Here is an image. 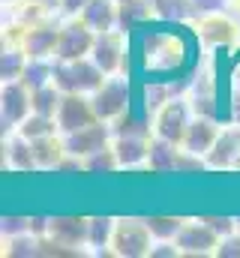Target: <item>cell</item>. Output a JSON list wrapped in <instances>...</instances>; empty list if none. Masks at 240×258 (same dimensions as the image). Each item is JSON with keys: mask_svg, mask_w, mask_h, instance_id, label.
I'll list each match as a JSON object with an SVG mask.
<instances>
[{"mask_svg": "<svg viewBox=\"0 0 240 258\" xmlns=\"http://www.w3.org/2000/svg\"><path fill=\"white\" fill-rule=\"evenodd\" d=\"M108 75L93 63V57L78 60H54V84L63 93H84L90 96Z\"/></svg>", "mask_w": 240, "mask_h": 258, "instance_id": "obj_1", "label": "cell"}, {"mask_svg": "<svg viewBox=\"0 0 240 258\" xmlns=\"http://www.w3.org/2000/svg\"><path fill=\"white\" fill-rule=\"evenodd\" d=\"M90 102H93V111L99 120H108L114 123L120 114H126L132 108V90H129V78H120V75H108L93 93H90Z\"/></svg>", "mask_w": 240, "mask_h": 258, "instance_id": "obj_2", "label": "cell"}, {"mask_svg": "<svg viewBox=\"0 0 240 258\" xmlns=\"http://www.w3.org/2000/svg\"><path fill=\"white\" fill-rule=\"evenodd\" d=\"M153 234L144 219H117L114 237H111V252L120 258H141L150 255Z\"/></svg>", "mask_w": 240, "mask_h": 258, "instance_id": "obj_3", "label": "cell"}, {"mask_svg": "<svg viewBox=\"0 0 240 258\" xmlns=\"http://www.w3.org/2000/svg\"><path fill=\"white\" fill-rule=\"evenodd\" d=\"M96 42V30H90L81 18H72L60 27V39H57V51L54 60H78V57H90Z\"/></svg>", "mask_w": 240, "mask_h": 258, "instance_id": "obj_4", "label": "cell"}, {"mask_svg": "<svg viewBox=\"0 0 240 258\" xmlns=\"http://www.w3.org/2000/svg\"><path fill=\"white\" fill-rule=\"evenodd\" d=\"M192 123V108L186 99H165V105L153 117V132L159 138H168L174 144H183V135Z\"/></svg>", "mask_w": 240, "mask_h": 258, "instance_id": "obj_5", "label": "cell"}, {"mask_svg": "<svg viewBox=\"0 0 240 258\" xmlns=\"http://www.w3.org/2000/svg\"><path fill=\"white\" fill-rule=\"evenodd\" d=\"M111 138H114L111 123H108V120H96V123H90V126L75 129V132L63 135V147H66V153H72V156L84 159V156H90V153H96V150L108 147V144H111Z\"/></svg>", "mask_w": 240, "mask_h": 258, "instance_id": "obj_6", "label": "cell"}, {"mask_svg": "<svg viewBox=\"0 0 240 258\" xmlns=\"http://www.w3.org/2000/svg\"><path fill=\"white\" fill-rule=\"evenodd\" d=\"M30 87L18 78V81H3L0 90V117H3V129H18L21 120L30 114Z\"/></svg>", "mask_w": 240, "mask_h": 258, "instance_id": "obj_7", "label": "cell"}, {"mask_svg": "<svg viewBox=\"0 0 240 258\" xmlns=\"http://www.w3.org/2000/svg\"><path fill=\"white\" fill-rule=\"evenodd\" d=\"M96 111H93V102L90 96L84 93H63V102L57 108V126H60V135H69L75 129H84L90 123H96Z\"/></svg>", "mask_w": 240, "mask_h": 258, "instance_id": "obj_8", "label": "cell"}, {"mask_svg": "<svg viewBox=\"0 0 240 258\" xmlns=\"http://www.w3.org/2000/svg\"><path fill=\"white\" fill-rule=\"evenodd\" d=\"M219 243V234L198 216V219H186L177 234V246L183 255H213Z\"/></svg>", "mask_w": 240, "mask_h": 258, "instance_id": "obj_9", "label": "cell"}, {"mask_svg": "<svg viewBox=\"0 0 240 258\" xmlns=\"http://www.w3.org/2000/svg\"><path fill=\"white\" fill-rule=\"evenodd\" d=\"M57 246L78 252L87 246V216H48V234Z\"/></svg>", "mask_w": 240, "mask_h": 258, "instance_id": "obj_10", "label": "cell"}, {"mask_svg": "<svg viewBox=\"0 0 240 258\" xmlns=\"http://www.w3.org/2000/svg\"><path fill=\"white\" fill-rule=\"evenodd\" d=\"M123 30H102V33H96V42H93V51H90V57H93V63L99 66L105 75H114L120 66H123Z\"/></svg>", "mask_w": 240, "mask_h": 258, "instance_id": "obj_11", "label": "cell"}, {"mask_svg": "<svg viewBox=\"0 0 240 258\" xmlns=\"http://www.w3.org/2000/svg\"><path fill=\"white\" fill-rule=\"evenodd\" d=\"M210 168H234L240 162V126L231 123L228 129H219L210 153L204 156Z\"/></svg>", "mask_w": 240, "mask_h": 258, "instance_id": "obj_12", "label": "cell"}, {"mask_svg": "<svg viewBox=\"0 0 240 258\" xmlns=\"http://www.w3.org/2000/svg\"><path fill=\"white\" fill-rule=\"evenodd\" d=\"M216 135H219V126H216L213 117L195 114L189 129H186V135H183V144L180 147L189 150V153H195V156H207L210 147H213V141H216Z\"/></svg>", "mask_w": 240, "mask_h": 258, "instance_id": "obj_13", "label": "cell"}, {"mask_svg": "<svg viewBox=\"0 0 240 258\" xmlns=\"http://www.w3.org/2000/svg\"><path fill=\"white\" fill-rule=\"evenodd\" d=\"M57 39H60V27L36 24V27H27V33L21 36V48L27 51V57H54Z\"/></svg>", "mask_w": 240, "mask_h": 258, "instance_id": "obj_14", "label": "cell"}, {"mask_svg": "<svg viewBox=\"0 0 240 258\" xmlns=\"http://www.w3.org/2000/svg\"><path fill=\"white\" fill-rule=\"evenodd\" d=\"M180 144L153 135L150 138V150H147V168L153 174H177V159H180Z\"/></svg>", "mask_w": 240, "mask_h": 258, "instance_id": "obj_15", "label": "cell"}, {"mask_svg": "<svg viewBox=\"0 0 240 258\" xmlns=\"http://www.w3.org/2000/svg\"><path fill=\"white\" fill-rule=\"evenodd\" d=\"M111 147H114V156H117L120 168H135V165L147 162L150 138H144V135H114Z\"/></svg>", "mask_w": 240, "mask_h": 258, "instance_id": "obj_16", "label": "cell"}, {"mask_svg": "<svg viewBox=\"0 0 240 258\" xmlns=\"http://www.w3.org/2000/svg\"><path fill=\"white\" fill-rule=\"evenodd\" d=\"M78 18H81L90 30H96V33L114 30V27H117V0H90Z\"/></svg>", "mask_w": 240, "mask_h": 258, "instance_id": "obj_17", "label": "cell"}, {"mask_svg": "<svg viewBox=\"0 0 240 258\" xmlns=\"http://www.w3.org/2000/svg\"><path fill=\"white\" fill-rule=\"evenodd\" d=\"M6 165L12 171H33L36 168V156H33V141L24 138L21 132L6 138Z\"/></svg>", "mask_w": 240, "mask_h": 258, "instance_id": "obj_18", "label": "cell"}, {"mask_svg": "<svg viewBox=\"0 0 240 258\" xmlns=\"http://www.w3.org/2000/svg\"><path fill=\"white\" fill-rule=\"evenodd\" d=\"M114 225H117L114 216H87V246L93 252H108Z\"/></svg>", "mask_w": 240, "mask_h": 258, "instance_id": "obj_19", "label": "cell"}, {"mask_svg": "<svg viewBox=\"0 0 240 258\" xmlns=\"http://www.w3.org/2000/svg\"><path fill=\"white\" fill-rule=\"evenodd\" d=\"M33 156H36V168H57L66 156L63 147V135H45V138H33Z\"/></svg>", "mask_w": 240, "mask_h": 258, "instance_id": "obj_20", "label": "cell"}, {"mask_svg": "<svg viewBox=\"0 0 240 258\" xmlns=\"http://www.w3.org/2000/svg\"><path fill=\"white\" fill-rule=\"evenodd\" d=\"M60 102H63V90H60L54 81H51V84H42V87H36V90H30V108H33L36 114L57 117Z\"/></svg>", "mask_w": 240, "mask_h": 258, "instance_id": "obj_21", "label": "cell"}, {"mask_svg": "<svg viewBox=\"0 0 240 258\" xmlns=\"http://www.w3.org/2000/svg\"><path fill=\"white\" fill-rule=\"evenodd\" d=\"M150 18V0H123L117 3V30H132L135 24Z\"/></svg>", "mask_w": 240, "mask_h": 258, "instance_id": "obj_22", "label": "cell"}, {"mask_svg": "<svg viewBox=\"0 0 240 258\" xmlns=\"http://www.w3.org/2000/svg\"><path fill=\"white\" fill-rule=\"evenodd\" d=\"M21 81H24L30 90H36V87H42V84H51V81H54V63H51V57H30L27 66H24Z\"/></svg>", "mask_w": 240, "mask_h": 258, "instance_id": "obj_23", "label": "cell"}, {"mask_svg": "<svg viewBox=\"0 0 240 258\" xmlns=\"http://www.w3.org/2000/svg\"><path fill=\"white\" fill-rule=\"evenodd\" d=\"M15 132H21L24 138H45V135H57L60 126H57V117H45V114H36V111H30L24 120H21V126L15 129Z\"/></svg>", "mask_w": 240, "mask_h": 258, "instance_id": "obj_24", "label": "cell"}, {"mask_svg": "<svg viewBox=\"0 0 240 258\" xmlns=\"http://www.w3.org/2000/svg\"><path fill=\"white\" fill-rule=\"evenodd\" d=\"M27 60H30V57H27L24 48H15V45L3 48V54H0V78H3V81H18V78L24 75Z\"/></svg>", "mask_w": 240, "mask_h": 258, "instance_id": "obj_25", "label": "cell"}, {"mask_svg": "<svg viewBox=\"0 0 240 258\" xmlns=\"http://www.w3.org/2000/svg\"><path fill=\"white\" fill-rule=\"evenodd\" d=\"M144 222H147L153 240H177L186 219H180V216H144Z\"/></svg>", "mask_w": 240, "mask_h": 258, "instance_id": "obj_26", "label": "cell"}, {"mask_svg": "<svg viewBox=\"0 0 240 258\" xmlns=\"http://www.w3.org/2000/svg\"><path fill=\"white\" fill-rule=\"evenodd\" d=\"M150 6H153V12L162 15L165 21H186V18L195 15L192 0H150Z\"/></svg>", "mask_w": 240, "mask_h": 258, "instance_id": "obj_27", "label": "cell"}, {"mask_svg": "<svg viewBox=\"0 0 240 258\" xmlns=\"http://www.w3.org/2000/svg\"><path fill=\"white\" fill-rule=\"evenodd\" d=\"M117 168H120V162H117V156H114L111 144L102 147V150H96V153H90V156H84V171L87 174H111Z\"/></svg>", "mask_w": 240, "mask_h": 258, "instance_id": "obj_28", "label": "cell"}, {"mask_svg": "<svg viewBox=\"0 0 240 258\" xmlns=\"http://www.w3.org/2000/svg\"><path fill=\"white\" fill-rule=\"evenodd\" d=\"M219 258H240V228H234L231 234H222L219 243H216V252Z\"/></svg>", "mask_w": 240, "mask_h": 258, "instance_id": "obj_29", "label": "cell"}, {"mask_svg": "<svg viewBox=\"0 0 240 258\" xmlns=\"http://www.w3.org/2000/svg\"><path fill=\"white\" fill-rule=\"evenodd\" d=\"M201 219H204L219 237H222V234H231V231L237 228V216H213V213H207V216H201Z\"/></svg>", "mask_w": 240, "mask_h": 258, "instance_id": "obj_30", "label": "cell"}, {"mask_svg": "<svg viewBox=\"0 0 240 258\" xmlns=\"http://www.w3.org/2000/svg\"><path fill=\"white\" fill-rule=\"evenodd\" d=\"M3 237H15V234H24L30 231V216H3Z\"/></svg>", "mask_w": 240, "mask_h": 258, "instance_id": "obj_31", "label": "cell"}, {"mask_svg": "<svg viewBox=\"0 0 240 258\" xmlns=\"http://www.w3.org/2000/svg\"><path fill=\"white\" fill-rule=\"evenodd\" d=\"M177 255H183L177 240H153V246H150V258H177Z\"/></svg>", "mask_w": 240, "mask_h": 258, "instance_id": "obj_32", "label": "cell"}, {"mask_svg": "<svg viewBox=\"0 0 240 258\" xmlns=\"http://www.w3.org/2000/svg\"><path fill=\"white\" fill-rule=\"evenodd\" d=\"M225 3L228 0H192V9H195V15H216V12H222L225 9Z\"/></svg>", "mask_w": 240, "mask_h": 258, "instance_id": "obj_33", "label": "cell"}, {"mask_svg": "<svg viewBox=\"0 0 240 258\" xmlns=\"http://www.w3.org/2000/svg\"><path fill=\"white\" fill-rule=\"evenodd\" d=\"M87 3H90V0H60V12L69 15V18H78Z\"/></svg>", "mask_w": 240, "mask_h": 258, "instance_id": "obj_34", "label": "cell"}, {"mask_svg": "<svg viewBox=\"0 0 240 258\" xmlns=\"http://www.w3.org/2000/svg\"><path fill=\"white\" fill-rule=\"evenodd\" d=\"M231 120L240 126V93L234 96V102H231Z\"/></svg>", "mask_w": 240, "mask_h": 258, "instance_id": "obj_35", "label": "cell"}, {"mask_svg": "<svg viewBox=\"0 0 240 258\" xmlns=\"http://www.w3.org/2000/svg\"><path fill=\"white\" fill-rule=\"evenodd\" d=\"M237 228H240V216H237Z\"/></svg>", "mask_w": 240, "mask_h": 258, "instance_id": "obj_36", "label": "cell"}]
</instances>
